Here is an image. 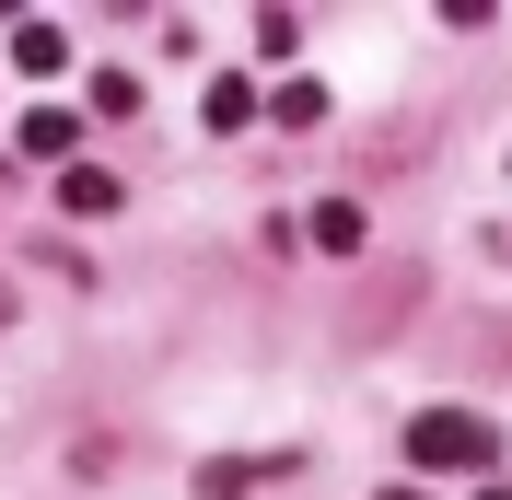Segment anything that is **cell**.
<instances>
[{"mask_svg": "<svg viewBox=\"0 0 512 500\" xmlns=\"http://www.w3.org/2000/svg\"><path fill=\"white\" fill-rule=\"evenodd\" d=\"M303 47V12H256V59H291Z\"/></svg>", "mask_w": 512, "mask_h": 500, "instance_id": "obj_9", "label": "cell"}, {"mask_svg": "<svg viewBox=\"0 0 512 500\" xmlns=\"http://www.w3.org/2000/svg\"><path fill=\"white\" fill-rule=\"evenodd\" d=\"M70 140H82L70 105H35V117H24V152H35V163H70Z\"/></svg>", "mask_w": 512, "mask_h": 500, "instance_id": "obj_3", "label": "cell"}, {"mask_svg": "<svg viewBox=\"0 0 512 500\" xmlns=\"http://www.w3.org/2000/svg\"><path fill=\"white\" fill-rule=\"evenodd\" d=\"M384 500H419V489H384Z\"/></svg>", "mask_w": 512, "mask_h": 500, "instance_id": "obj_11", "label": "cell"}, {"mask_svg": "<svg viewBox=\"0 0 512 500\" xmlns=\"http://www.w3.org/2000/svg\"><path fill=\"white\" fill-rule=\"evenodd\" d=\"M326 256H361V198H315V221H303Z\"/></svg>", "mask_w": 512, "mask_h": 500, "instance_id": "obj_4", "label": "cell"}, {"mask_svg": "<svg viewBox=\"0 0 512 500\" xmlns=\"http://www.w3.org/2000/svg\"><path fill=\"white\" fill-rule=\"evenodd\" d=\"M478 500H512V489H478Z\"/></svg>", "mask_w": 512, "mask_h": 500, "instance_id": "obj_12", "label": "cell"}, {"mask_svg": "<svg viewBox=\"0 0 512 500\" xmlns=\"http://www.w3.org/2000/svg\"><path fill=\"white\" fill-rule=\"evenodd\" d=\"M256 477H268V466H256V454H210V466H198V500H245Z\"/></svg>", "mask_w": 512, "mask_h": 500, "instance_id": "obj_6", "label": "cell"}, {"mask_svg": "<svg viewBox=\"0 0 512 500\" xmlns=\"http://www.w3.org/2000/svg\"><path fill=\"white\" fill-rule=\"evenodd\" d=\"M94 117H140V82L128 70H94Z\"/></svg>", "mask_w": 512, "mask_h": 500, "instance_id": "obj_10", "label": "cell"}, {"mask_svg": "<svg viewBox=\"0 0 512 500\" xmlns=\"http://www.w3.org/2000/svg\"><path fill=\"white\" fill-rule=\"evenodd\" d=\"M408 466L478 477V466H489V419H466V407H419V419H408Z\"/></svg>", "mask_w": 512, "mask_h": 500, "instance_id": "obj_1", "label": "cell"}, {"mask_svg": "<svg viewBox=\"0 0 512 500\" xmlns=\"http://www.w3.org/2000/svg\"><path fill=\"white\" fill-rule=\"evenodd\" d=\"M268 117H280V128H315V117H326V82H280V94H268Z\"/></svg>", "mask_w": 512, "mask_h": 500, "instance_id": "obj_7", "label": "cell"}, {"mask_svg": "<svg viewBox=\"0 0 512 500\" xmlns=\"http://www.w3.org/2000/svg\"><path fill=\"white\" fill-rule=\"evenodd\" d=\"M256 117V82H233V70H222V82H210V128H245Z\"/></svg>", "mask_w": 512, "mask_h": 500, "instance_id": "obj_8", "label": "cell"}, {"mask_svg": "<svg viewBox=\"0 0 512 500\" xmlns=\"http://www.w3.org/2000/svg\"><path fill=\"white\" fill-rule=\"evenodd\" d=\"M70 59V24H12V70H59Z\"/></svg>", "mask_w": 512, "mask_h": 500, "instance_id": "obj_5", "label": "cell"}, {"mask_svg": "<svg viewBox=\"0 0 512 500\" xmlns=\"http://www.w3.org/2000/svg\"><path fill=\"white\" fill-rule=\"evenodd\" d=\"M59 210L70 221H105V210H117V175H105V163H70V175H59Z\"/></svg>", "mask_w": 512, "mask_h": 500, "instance_id": "obj_2", "label": "cell"}]
</instances>
